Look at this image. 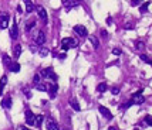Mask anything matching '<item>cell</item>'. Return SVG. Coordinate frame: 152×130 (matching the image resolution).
<instances>
[{
    "mask_svg": "<svg viewBox=\"0 0 152 130\" xmlns=\"http://www.w3.org/2000/svg\"><path fill=\"white\" fill-rule=\"evenodd\" d=\"M27 130H28V129H27Z\"/></svg>",
    "mask_w": 152,
    "mask_h": 130,
    "instance_id": "7bdbcfd3",
    "label": "cell"
},
{
    "mask_svg": "<svg viewBox=\"0 0 152 130\" xmlns=\"http://www.w3.org/2000/svg\"><path fill=\"white\" fill-rule=\"evenodd\" d=\"M3 62H4V65H7V66H9V65L12 64V59H10V57H9V55H6V54H4V55H3Z\"/></svg>",
    "mask_w": 152,
    "mask_h": 130,
    "instance_id": "484cf974",
    "label": "cell"
},
{
    "mask_svg": "<svg viewBox=\"0 0 152 130\" xmlns=\"http://www.w3.org/2000/svg\"><path fill=\"white\" fill-rule=\"evenodd\" d=\"M107 89H108V86H107L105 82H101V84H99L98 86H97V91H98L99 93H104V92H105Z\"/></svg>",
    "mask_w": 152,
    "mask_h": 130,
    "instance_id": "ffe728a7",
    "label": "cell"
},
{
    "mask_svg": "<svg viewBox=\"0 0 152 130\" xmlns=\"http://www.w3.org/2000/svg\"><path fill=\"white\" fill-rule=\"evenodd\" d=\"M111 92H113L114 95H118V93H119V89H118V88H113V91H111Z\"/></svg>",
    "mask_w": 152,
    "mask_h": 130,
    "instance_id": "8d00e7d4",
    "label": "cell"
},
{
    "mask_svg": "<svg viewBox=\"0 0 152 130\" xmlns=\"http://www.w3.org/2000/svg\"><path fill=\"white\" fill-rule=\"evenodd\" d=\"M24 4H26V12H27V13H31L34 9H36V7H34V4L31 3V0H24Z\"/></svg>",
    "mask_w": 152,
    "mask_h": 130,
    "instance_id": "5bb4252c",
    "label": "cell"
},
{
    "mask_svg": "<svg viewBox=\"0 0 152 130\" xmlns=\"http://www.w3.org/2000/svg\"><path fill=\"white\" fill-rule=\"evenodd\" d=\"M34 120H36V115H34L31 110L26 112V123L30 124V126H34Z\"/></svg>",
    "mask_w": 152,
    "mask_h": 130,
    "instance_id": "ba28073f",
    "label": "cell"
},
{
    "mask_svg": "<svg viewBox=\"0 0 152 130\" xmlns=\"http://www.w3.org/2000/svg\"><path fill=\"white\" fill-rule=\"evenodd\" d=\"M9 68H10V71L12 72H19L20 71V64H17V62H12V64L9 65Z\"/></svg>",
    "mask_w": 152,
    "mask_h": 130,
    "instance_id": "d6986e66",
    "label": "cell"
},
{
    "mask_svg": "<svg viewBox=\"0 0 152 130\" xmlns=\"http://www.w3.org/2000/svg\"><path fill=\"white\" fill-rule=\"evenodd\" d=\"M132 103H134L132 100H128V102H126V103L121 105V106H119V109H128V108H129V106H131V105H132Z\"/></svg>",
    "mask_w": 152,
    "mask_h": 130,
    "instance_id": "4316f807",
    "label": "cell"
},
{
    "mask_svg": "<svg viewBox=\"0 0 152 130\" xmlns=\"http://www.w3.org/2000/svg\"><path fill=\"white\" fill-rule=\"evenodd\" d=\"M124 28H125V30H131V28H134V24L132 23H126L125 26H124Z\"/></svg>",
    "mask_w": 152,
    "mask_h": 130,
    "instance_id": "1f68e13d",
    "label": "cell"
},
{
    "mask_svg": "<svg viewBox=\"0 0 152 130\" xmlns=\"http://www.w3.org/2000/svg\"><path fill=\"white\" fill-rule=\"evenodd\" d=\"M131 100H132L134 103H137V105L144 103V102H145V98L142 96V89H139L137 93H134V95H132V99H131Z\"/></svg>",
    "mask_w": 152,
    "mask_h": 130,
    "instance_id": "8992f818",
    "label": "cell"
},
{
    "mask_svg": "<svg viewBox=\"0 0 152 130\" xmlns=\"http://www.w3.org/2000/svg\"><path fill=\"white\" fill-rule=\"evenodd\" d=\"M98 110H99V113H101V115H102L104 117H107V119H113V113L108 110L105 106H99Z\"/></svg>",
    "mask_w": 152,
    "mask_h": 130,
    "instance_id": "30bf717a",
    "label": "cell"
},
{
    "mask_svg": "<svg viewBox=\"0 0 152 130\" xmlns=\"http://www.w3.org/2000/svg\"><path fill=\"white\" fill-rule=\"evenodd\" d=\"M141 1H142V0H131V4H132V6H138Z\"/></svg>",
    "mask_w": 152,
    "mask_h": 130,
    "instance_id": "e575fe53",
    "label": "cell"
},
{
    "mask_svg": "<svg viewBox=\"0 0 152 130\" xmlns=\"http://www.w3.org/2000/svg\"><path fill=\"white\" fill-rule=\"evenodd\" d=\"M9 20H10V16L7 13H1L0 14V28L4 30L9 27Z\"/></svg>",
    "mask_w": 152,
    "mask_h": 130,
    "instance_id": "5b68a950",
    "label": "cell"
},
{
    "mask_svg": "<svg viewBox=\"0 0 152 130\" xmlns=\"http://www.w3.org/2000/svg\"><path fill=\"white\" fill-rule=\"evenodd\" d=\"M141 59H142V61H145V62H148V64H151V61H152V59L148 58V55H144V54L141 55Z\"/></svg>",
    "mask_w": 152,
    "mask_h": 130,
    "instance_id": "4dcf8cb0",
    "label": "cell"
},
{
    "mask_svg": "<svg viewBox=\"0 0 152 130\" xmlns=\"http://www.w3.org/2000/svg\"><path fill=\"white\" fill-rule=\"evenodd\" d=\"M58 58L60 59H64V58H66V54H61V55H58Z\"/></svg>",
    "mask_w": 152,
    "mask_h": 130,
    "instance_id": "f35d334b",
    "label": "cell"
},
{
    "mask_svg": "<svg viewBox=\"0 0 152 130\" xmlns=\"http://www.w3.org/2000/svg\"><path fill=\"white\" fill-rule=\"evenodd\" d=\"M148 7H149V1H146L145 4H142V6H141V10H139V12H141V13H145L146 10H148Z\"/></svg>",
    "mask_w": 152,
    "mask_h": 130,
    "instance_id": "83f0119b",
    "label": "cell"
},
{
    "mask_svg": "<svg viewBox=\"0 0 152 130\" xmlns=\"http://www.w3.org/2000/svg\"><path fill=\"white\" fill-rule=\"evenodd\" d=\"M134 130H139V129H134Z\"/></svg>",
    "mask_w": 152,
    "mask_h": 130,
    "instance_id": "60d3db41",
    "label": "cell"
},
{
    "mask_svg": "<svg viewBox=\"0 0 152 130\" xmlns=\"http://www.w3.org/2000/svg\"><path fill=\"white\" fill-rule=\"evenodd\" d=\"M34 26H36V21H27L26 23V31H30Z\"/></svg>",
    "mask_w": 152,
    "mask_h": 130,
    "instance_id": "603a6c76",
    "label": "cell"
},
{
    "mask_svg": "<svg viewBox=\"0 0 152 130\" xmlns=\"http://www.w3.org/2000/svg\"><path fill=\"white\" fill-rule=\"evenodd\" d=\"M77 4L75 1H70V0H64V6L67 7V9H70V7H74Z\"/></svg>",
    "mask_w": 152,
    "mask_h": 130,
    "instance_id": "cb8c5ba5",
    "label": "cell"
},
{
    "mask_svg": "<svg viewBox=\"0 0 152 130\" xmlns=\"http://www.w3.org/2000/svg\"><path fill=\"white\" fill-rule=\"evenodd\" d=\"M46 127H47V130H57V129H58V127H57V123L54 122V120L51 119V117H50V119L47 120Z\"/></svg>",
    "mask_w": 152,
    "mask_h": 130,
    "instance_id": "7c38bea8",
    "label": "cell"
},
{
    "mask_svg": "<svg viewBox=\"0 0 152 130\" xmlns=\"http://www.w3.org/2000/svg\"><path fill=\"white\" fill-rule=\"evenodd\" d=\"M101 35H102V38H107V37H108V32H107L105 30H101Z\"/></svg>",
    "mask_w": 152,
    "mask_h": 130,
    "instance_id": "d590c367",
    "label": "cell"
},
{
    "mask_svg": "<svg viewBox=\"0 0 152 130\" xmlns=\"http://www.w3.org/2000/svg\"><path fill=\"white\" fill-rule=\"evenodd\" d=\"M74 31L78 34L80 37H87L88 35V31H87V28L84 26H81V24H77V26H74Z\"/></svg>",
    "mask_w": 152,
    "mask_h": 130,
    "instance_id": "52a82bcc",
    "label": "cell"
},
{
    "mask_svg": "<svg viewBox=\"0 0 152 130\" xmlns=\"http://www.w3.org/2000/svg\"><path fill=\"white\" fill-rule=\"evenodd\" d=\"M17 130H27V127H24V126H19V127H17Z\"/></svg>",
    "mask_w": 152,
    "mask_h": 130,
    "instance_id": "74e56055",
    "label": "cell"
},
{
    "mask_svg": "<svg viewBox=\"0 0 152 130\" xmlns=\"http://www.w3.org/2000/svg\"><path fill=\"white\" fill-rule=\"evenodd\" d=\"M36 88H37L39 91H41V92H47V88H48V86H47L46 84H41V82H40L39 85H36Z\"/></svg>",
    "mask_w": 152,
    "mask_h": 130,
    "instance_id": "7402d4cb",
    "label": "cell"
},
{
    "mask_svg": "<svg viewBox=\"0 0 152 130\" xmlns=\"http://www.w3.org/2000/svg\"><path fill=\"white\" fill-rule=\"evenodd\" d=\"M34 43L37 44V46H43L44 43H46V34L43 31H39L34 34Z\"/></svg>",
    "mask_w": 152,
    "mask_h": 130,
    "instance_id": "277c9868",
    "label": "cell"
},
{
    "mask_svg": "<svg viewBox=\"0 0 152 130\" xmlns=\"http://www.w3.org/2000/svg\"><path fill=\"white\" fill-rule=\"evenodd\" d=\"M1 108L3 109H10L12 108V98L10 96H6L3 100H1Z\"/></svg>",
    "mask_w": 152,
    "mask_h": 130,
    "instance_id": "8fae6325",
    "label": "cell"
},
{
    "mask_svg": "<svg viewBox=\"0 0 152 130\" xmlns=\"http://www.w3.org/2000/svg\"><path fill=\"white\" fill-rule=\"evenodd\" d=\"M88 38H90V41H91V44H93V47L95 48V50H97V48L99 47V41H98V38H97V37H94V35H90Z\"/></svg>",
    "mask_w": 152,
    "mask_h": 130,
    "instance_id": "ac0fdd59",
    "label": "cell"
},
{
    "mask_svg": "<svg viewBox=\"0 0 152 130\" xmlns=\"http://www.w3.org/2000/svg\"><path fill=\"white\" fill-rule=\"evenodd\" d=\"M40 82H41V77H40V74H36V75H34V78H33V84L39 85Z\"/></svg>",
    "mask_w": 152,
    "mask_h": 130,
    "instance_id": "d4e9b609",
    "label": "cell"
},
{
    "mask_svg": "<svg viewBox=\"0 0 152 130\" xmlns=\"http://www.w3.org/2000/svg\"><path fill=\"white\" fill-rule=\"evenodd\" d=\"M70 106L73 108L74 110H77V112L81 110V106H80V103L75 100V99H70Z\"/></svg>",
    "mask_w": 152,
    "mask_h": 130,
    "instance_id": "9a60e30c",
    "label": "cell"
},
{
    "mask_svg": "<svg viewBox=\"0 0 152 130\" xmlns=\"http://www.w3.org/2000/svg\"><path fill=\"white\" fill-rule=\"evenodd\" d=\"M77 47V41L71 37H66V38L61 40V48L67 51V50H70V48H75Z\"/></svg>",
    "mask_w": 152,
    "mask_h": 130,
    "instance_id": "6da1fadb",
    "label": "cell"
},
{
    "mask_svg": "<svg viewBox=\"0 0 152 130\" xmlns=\"http://www.w3.org/2000/svg\"><path fill=\"white\" fill-rule=\"evenodd\" d=\"M36 10H37V14H39V17L43 20V23H44V24H47V21H48V16H47L46 9H44L43 6H37V7H36Z\"/></svg>",
    "mask_w": 152,
    "mask_h": 130,
    "instance_id": "3957f363",
    "label": "cell"
},
{
    "mask_svg": "<svg viewBox=\"0 0 152 130\" xmlns=\"http://www.w3.org/2000/svg\"><path fill=\"white\" fill-rule=\"evenodd\" d=\"M10 37L13 40H16L19 37V27H17V23L14 21L13 24H12V28H10Z\"/></svg>",
    "mask_w": 152,
    "mask_h": 130,
    "instance_id": "9c48e42d",
    "label": "cell"
},
{
    "mask_svg": "<svg viewBox=\"0 0 152 130\" xmlns=\"http://www.w3.org/2000/svg\"><path fill=\"white\" fill-rule=\"evenodd\" d=\"M64 130H66V129H64Z\"/></svg>",
    "mask_w": 152,
    "mask_h": 130,
    "instance_id": "b9f144b4",
    "label": "cell"
},
{
    "mask_svg": "<svg viewBox=\"0 0 152 130\" xmlns=\"http://www.w3.org/2000/svg\"><path fill=\"white\" fill-rule=\"evenodd\" d=\"M145 122L149 124V126H152V116H146L145 117Z\"/></svg>",
    "mask_w": 152,
    "mask_h": 130,
    "instance_id": "d6a6232c",
    "label": "cell"
},
{
    "mask_svg": "<svg viewBox=\"0 0 152 130\" xmlns=\"http://www.w3.org/2000/svg\"><path fill=\"white\" fill-rule=\"evenodd\" d=\"M108 130H118V127H115V126H111Z\"/></svg>",
    "mask_w": 152,
    "mask_h": 130,
    "instance_id": "ab89813d",
    "label": "cell"
},
{
    "mask_svg": "<svg viewBox=\"0 0 152 130\" xmlns=\"http://www.w3.org/2000/svg\"><path fill=\"white\" fill-rule=\"evenodd\" d=\"M43 119H44V116H43V115H39V116H36V120H34V126H36V127H40V126H41V123H43Z\"/></svg>",
    "mask_w": 152,
    "mask_h": 130,
    "instance_id": "44dd1931",
    "label": "cell"
},
{
    "mask_svg": "<svg viewBox=\"0 0 152 130\" xmlns=\"http://www.w3.org/2000/svg\"><path fill=\"white\" fill-rule=\"evenodd\" d=\"M144 46H145V44H144V41H141V40H139V41H137V44H135V48H137V50H142Z\"/></svg>",
    "mask_w": 152,
    "mask_h": 130,
    "instance_id": "f1b7e54d",
    "label": "cell"
},
{
    "mask_svg": "<svg viewBox=\"0 0 152 130\" xmlns=\"http://www.w3.org/2000/svg\"><path fill=\"white\" fill-rule=\"evenodd\" d=\"M6 84H7V77L6 75H3V77L0 78V95L3 93V89H4Z\"/></svg>",
    "mask_w": 152,
    "mask_h": 130,
    "instance_id": "e0dca14e",
    "label": "cell"
},
{
    "mask_svg": "<svg viewBox=\"0 0 152 130\" xmlns=\"http://www.w3.org/2000/svg\"><path fill=\"white\" fill-rule=\"evenodd\" d=\"M13 54H14V58H16V59L20 57V54H21V46H20V44H16V46H14Z\"/></svg>",
    "mask_w": 152,
    "mask_h": 130,
    "instance_id": "2e32d148",
    "label": "cell"
},
{
    "mask_svg": "<svg viewBox=\"0 0 152 130\" xmlns=\"http://www.w3.org/2000/svg\"><path fill=\"white\" fill-rule=\"evenodd\" d=\"M47 92L50 93V98H56V95H57V85H50L47 88Z\"/></svg>",
    "mask_w": 152,
    "mask_h": 130,
    "instance_id": "4fadbf2b",
    "label": "cell"
},
{
    "mask_svg": "<svg viewBox=\"0 0 152 130\" xmlns=\"http://www.w3.org/2000/svg\"><path fill=\"white\" fill-rule=\"evenodd\" d=\"M40 77H43V78H50L53 82L57 81V75L54 74V71L51 68H46V69H43V71L40 72Z\"/></svg>",
    "mask_w": 152,
    "mask_h": 130,
    "instance_id": "7a4b0ae2",
    "label": "cell"
},
{
    "mask_svg": "<svg viewBox=\"0 0 152 130\" xmlns=\"http://www.w3.org/2000/svg\"><path fill=\"white\" fill-rule=\"evenodd\" d=\"M47 54H48V50H47V48H44V47L40 48V55H41V57H46Z\"/></svg>",
    "mask_w": 152,
    "mask_h": 130,
    "instance_id": "f546056e",
    "label": "cell"
},
{
    "mask_svg": "<svg viewBox=\"0 0 152 130\" xmlns=\"http://www.w3.org/2000/svg\"><path fill=\"white\" fill-rule=\"evenodd\" d=\"M113 54H114V55H121L122 52H121V50H118V48H114V50H113Z\"/></svg>",
    "mask_w": 152,
    "mask_h": 130,
    "instance_id": "836d02e7",
    "label": "cell"
}]
</instances>
